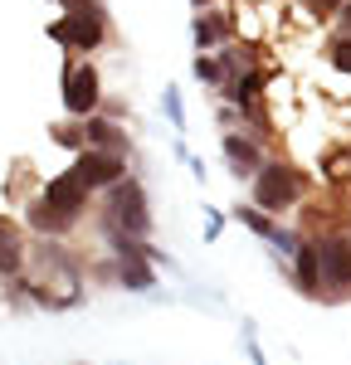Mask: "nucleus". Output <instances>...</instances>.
Returning a JSON list of instances; mask_svg holds the SVG:
<instances>
[{"label":"nucleus","mask_w":351,"mask_h":365,"mask_svg":"<svg viewBox=\"0 0 351 365\" xmlns=\"http://www.w3.org/2000/svg\"><path fill=\"white\" fill-rule=\"evenodd\" d=\"M302 200H307V175L292 161H263L259 175L249 180V205L259 215H268V220H283Z\"/></svg>","instance_id":"1"},{"label":"nucleus","mask_w":351,"mask_h":365,"mask_svg":"<svg viewBox=\"0 0 351 365\" xmlns=\"http://www.w3.org/2000/svg\"><path fill=\"white\" fill-rule=\"evenodd\" d=\"M103 229H117V234H127L137 244L151 234V205H146V190L137 175H127L113 190H103Z\"/></svg>","instance_id":"2"},{"label":"nucleus","mask_w":351,"mask_h":365,"mask_svg":"<svg viewBox=\"0 0 351 365\" xmlns=\"http://www.w3.org/2000/svg\"><path fill=\"white\" fill-rule=\"evenodd\" d=\"M49 39L63 44L68 54H98L108 44V15H103V5L98 0H78L63 20L49 25Z\"/></svg>","instance_id":"3"},{"label":"nucleus","mask_w":351,"mask_h":365,"mask_svg":"<svg viewBox=\"0 0 351 365\" xmlns=\"http://www.w3.org/2000/svg\"><path fill=\"white\" fill-rule=\"evenodd\" d=\"M312 244H317L322 302H342V297H351V234L347 229H327V234H312Z\"/></svg>","instance_id":"4"},{"label":"nucleus","mask_w":351,"mask_h":365,"mask_svg":"<svg viewBox=\"0 0 351 365\" xmlns=\"http://www.w3.org/2000/svg\"><path fill=\"white\" fill-rule=\"evenodd\" d=\"M98 103H103V78H98V68H93L88 58H73V63L63 68V113L83 122V117L98 113Z\"/></svg>","instance_id":"5"},{"label":"nucleus","mask_w":351,"mask_h":365,"mask_svg":"<svg viewBox=\"0 0 351 365\" xmlns=\"http://www.w3.org/2000/svg\"><path fill=\"white\" fill-rule=\"evenodd\" d=\"M68 175L83 185L88 195H103V190H113L117 180H127V156H108V151H78L73 156V166Z\"/></svg>","instance_id":"6"},{"label":"nucleus","mask_w":351,"mask_h":365,"mask_svg":"<svg viewBox=\"0 0 351 365\" xmlns=\"http://www.w3.org/2000/svg\"><path fill=\"white\" fill-rule=\"evenodd\" d=\"M34 200H39V205H49L58 220H68V225H78V220L88 215V205H93V195H88L83 185H78V180L68 175V170L49 175V180H44V190H39Z\"/></svg>","instance_id":"7"},{"label":"nucleus","mask_w":351,"mask_h":365,"mask_svg":"<svg viewBox=\"0 0 351 365\" xmlns=\"http://www.w3.org/2000/svg\"><path fill=\"white\" fill-rule=\"evenodd\" d=\"M220 151H225V161H230L234 180H254V175H259V166L268 161V156H263V141H254L249 132H225Z\"/></svg>","instance_id":"8"},{"label":"nucleus","mask_w":351,"mask_h":365,"mask_svg":"<svg viewBox=\"0 0 351 365\" xmlns=\"http://www.w3.org/2000/svg\"><path fill=\"white\" fill-rule=\"evenodd\" d=\"M78 132H83V151H108V156H127V146H132V141H127V132H122V127H117L113 117H83V122H78Z\"/></svg>","instance_id":"9"},{"label":"nucleus","mask_w":351,"mask_h":365,"mask_svg":"<svg viewBox=\"0 0 351 365\" xmlns=\"http://www.w3.org/2000/svg\"><path fill=\"white\" fill-rule=\"evenodd\" d=\"M263 88H268V73H263V68H244V73H234L220 93H225V103H230L234 113L244 117V113H254V108L263 103Z\"/></svg>","instance_id":"10"},{"label":"nucleus","mask_w":351,"mask_h":365,"mask_svg":"<svg viewBox=\"0 0 351 365\" xmlns=\"http://www.w3.org/2000/svg\"><path fill=\"white\" fill-rule=\"evenodd\" d=\"M25 263H29L25 234H20L15 220H5V215H0V278H5V282L20 278V273H25Z\"/></svg>","instance_id":"11"},{"label":"nucleus","mask_w":351,"mask_h":365,"mask_svg":"<svg viewBox=\"0 0 351 365\" xmlns=\"http://www.w3.org/2000/svg\"><path fill=\"white\" fill-rule=\"evenodd\" d=\"M288 278H292V287H297L302 297H322V282H317V244H312V234H302L297 253L288 258Z\"/></svg>","instance_id":"12"},{"label":"nucleus","mask_w":351,"mask_h":365,"mask_svg":"<svg viewBox=\"0 0 351 365\" xmlns=\"http://www.w3.org/2000/svg\"><path fill=\"white\" fill-rule=\"evenodd\" d=\"M190 39H195V49H200V54H215L220 44H230V20H225V15L210 5V10H200V15H195Z\"/></svg>","instance_id":"13"},{"label":"nucleus","mask_w":351,"mask_h":365,"mask_svg":"<svg viewBox=\"0 0 351 365\" xmlns=\"http://www.w3.org/2000/svg\"><path fill=\"white\" fill-rule=\"evenodd\" d=\"M113 282L127 287V292H151L156 287V268L146 263L142 253H132V258H117L113 263Z\"/></svg>","instance_id":"14"},{"label":"nucleus","mask_w":351,"mask_h":365,"mask_svg":"<svg viewBox=\"0 0 351 365\" xmlns=\"http://www.w3.org/2000/svg\"><path fill=\"white\" fill-rule=\"evenodd\" d=\"M25 220H29V229H34V234H44V239H63V234H68V220H58L54 210H49V205H39V200H29L25 205Z\"/></svg>","instance_id":"15"},{"label":"nucleus","mask_w":351,"mask_h":365,"mask_svg":"<svg viewBox=\"0 0 351 365\" xmlns=\"http://www.w3.org/2000/svg\"><path fill=\"white\" fill-rule=\"evenodd\" d=\"M230 220H234V225H244L249 234H259L263 244H268V239L278 234V220H268V215H259L254 205H234V210H230Z\"/></svg>","instance_id":"16"},{"label":"nucleus","mask_w":351,"mask_h":365,"mask_svg":"<svg viewBox=\"0 0 351 365\" xmlns=\"http://www.w3.org/2000/svg\"><path fill=\"white\" fill-rule=\"evenodd\" d=\"M327 63H332L342 78H351V34H332V39H327Z\"/></svg>","instance_id":"17"},{"label":"nucleus","mask_w":351,"mask_h":365,"mask_svg":"<svg viewBox=\"0 0 351 365\" xmlns=\"http://www.w3.org/2000/svg\"><path fill=\"white\" fill-rule=\"evenodd\" d=\"M190 73H195V83H200V88H225V73H220V63H215V54H195V63H190Z\"/></svg>","instance_id":"18"},{"label":"nucleus","mask_w":351,"mask_h":365,"mask_svg":"<svg viewBox=\"0 0 351 365\" xmlns=\"http://www.w3.org/2000/svg\"><path fill=\"white\" fill-rule=\"evenodd\" d=\"M161 108H166V117H171V127H176V132H185V103H180V93H176V88H166Z\"/></svg>","instance_id":"19"},{"label":"nucleus","mask_w":351,"mask_h":365,"mask_svg":"<svg viewBox=\"0 0 351 365\" xmlns=\"http://www.w3.org/2000/svg\"><path fill=\"white\" fill-rule=\"evenodd\" d=\"M49 137H54L58 146H68L73 156L83 151V132H78V122H73V127H49Z\"/></svg>","instance_id":"20"},{"label":"nucleus","mask_w":351,"mask_h":365,"mask_svg":"<svg viewBox=\"0 0 351 365\" xmlns=\"http://www.w3.org/2000/svg\"><path fill=\"white\" fill-rule=\"evenodd\" d=\"M244 351H249V365H268V356H263L259 336H254V322H244Z\"/></svg>","instance_id":"21"},{"label":"nucleus","mask_w":351,"mask_h":365,"mask_svg":"<svg viewBox=\"0 0 351 365\" xmlns=\"http://www.w3.org/2000/svg\"><path fill=\"white\" fill-rule=\"evenodd\" d=\"M220 229H225V215H220V210H205V244H215Z\"/></svg>","instance_id":"22"},{"label":"nucleus","mask_w":351,"mask_h":365,"mask_svg":"<svg viewBox=\"0 0 351 365\" xmlns=\"http://www.w3.org/2000/svg\"><path fill=\"white\" fill-rule=\"evenodd\" d=\"M302 5H307V10H312V20H332V15H337V5H342V0H302Z\"/></svg>","instance_id":"23"},{"label":"nucleus","mask_w":351,"mask_h":365,"mask_svg":"<svg viewBox=\"0 0 351 365\" xmlns=\"http://www.w3.org/2000/svg\"><path fill=\"white\" fill-rule=\"evenodd\" d=\"M332 29H337V34H351V0H342V5H337V15H332Z\"/></svg>","instance_id":"24"},{"label":"nucleus","mask_w":351,"mask_h":365,"mask_svg":"<svg viewBox=\"0 0 351 365\" xmlns=\"http://www.w3.org/2000/svg\"><path fill=\"white\" fill-rule=\"evenodd\" d=\"M190 5H195V15H200V10H210V5H215V0H190Z\"/></svg>","instance_id":"25"},{"label":"nucleus","mask_w":351,"mask_h":365,"mask_svg":"<svg viewBox=\"0 0 351 365\" xmlns=\"http://www.w3.org/2000/svg\"><path fill=\"white\" fill-rule=\"evenodd\" d=\"M49 5H68V10H73V5H78V0H49Z\"/></svg>","instance_id":"26"}]
</instances>
